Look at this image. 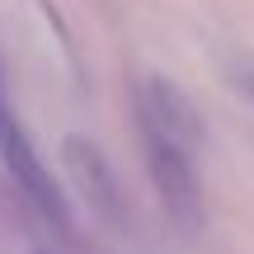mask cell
<instances>
[{
  "label": "cell",
  "instance_id": "obj_1",
  "mask_svg": "<svg viewBox=\"0 0 254 254\" xmlns=\"http://www.w3.org/2000/svg\"><path fill=\"white\" fill-rule=\"evenodd\" d=\"M136 132H141V155L165 212L184 231L202 226V174L193 165V151L202 141L198 113L189 109L170 80H141L136 85Z\"/></svg>",
  "mask_w": 254,
  "mask_h": 254
},
{
  "label": "cell",
  "instance_id": "obj_2",
  "mask_svg": "<svg viewBox=\"0 0 254 254\" xmlns=\"http://www.w3.org/2000/svg\"><path fill=\"white\" fill-rule=\"evenodd\" d=\"M0 165H5V174L14 179V189L24 193V202L38 212L43 221H52L57 231L71 226V207H66V193L57 189L52 170H47V160L38 155V146L28 141V132L19 127L14 109H9L5 90H0Z\"/></svg>",
  "mask_w": 254,
  "mask_h": 254
},
{
  "label": "cell",
  "instance_id": "obj_3",
  "mask_svg": "<svg viewBox=\"0 0 254 254\" xmlns=\"http://www.w3.org/2000/svg\"><path fill=\"white\" fill-rule=\"evenodd\" d=\"M62 160H66V174H71V184L80 189L85 207H90L94 217H104V221H123L127 217L118 174H113L109 155H104L94 141H85V136H66V141H62Z\"/></svg>",
  "mask_w": 254,
  "mask_h": 254
},
{
  "label": "cell",
  "instance_id": "obj_4",
  "mask_svg": "<svg viewBox=\"0 0 254 254\" xmlns=\"http://www.w3.org/2000/svg\"><path fill=\"white\" fill-rule=\"evenodd\" d=\"M231 75H236V85H240V90L250 94V104H254V62H240V66H236Z\"/></svg>",
  "mask_w": 254,
  "mask_h": 254
}]
</instances>
